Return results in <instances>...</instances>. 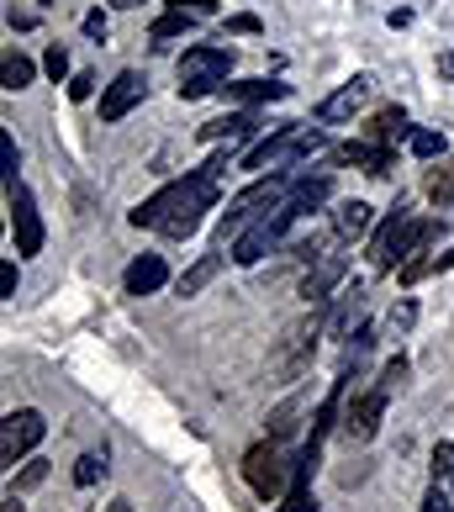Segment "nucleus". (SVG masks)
I'll list each match as a JSON object with an SVG mask.
<instances>
[{
  "label": "nucleus",
  "mask_w": 454,
  "mask_h": 512,
  "mask_svg": "<svg viewBox=\"0 0 454 512\" xmlns=\"http://www.w3.org/2000/svg\"><path fill=\"white\" fill-rule=\"evenodd\" d=\"M212 206H217V180L206 175V169H196V175H180L148 201H138L127 212V222L132 227H159L164 238H191Z\"/></svg>",
  "instance_id": "1"
},
{
  "label": "nucleus",
  "mask_w": 454,
  "mask_h": 512,
  "mask_svg": "<svg viewBox=\"0 0 454 512\" xmlns=\"http://www.w3.org/2000/svg\"><path fill=\"white\" fill-rule=\"evenodd\" d=\"M439 233H444L439 217L418 222V217L407 212V201H396L391 212L381 217V227L370 233V264H375V270H402V264H407L412 254H423Z\"/></svg>",
  "instance_id": "2"
},
{
  "label": "nucleus",
  "mask_w": 454,
  "mask_h": 512,
  "mask_svg": "<svg viewBox=\"0 0 454 512\" xmlns=\"http://www.w3.org/2000/svg\"><path fill=\"white\" fill-rule=\"evenodd\" d=\"M317 148H323V132H317V127L275 122V127H270V138H259L238 164H243V169H291V164H307Z\"/></svg>",
  "instance_id": "3"
},
{
  "label": "nucleus",
  "mask_w": 454,
  "mask_h": 512,
  "mask_svg": "<svg viewBox=\"0 0 454 512\" xmlns=\"http://www.w3.org/2000/svg\"><path fill=\"white\" fill-rule=\"evenodd\" d=\"M296 222H301V206H296L291 196H286V201H275L270 212L254 217V222L233 238V264H243V270H249V264H259L264 254H275Z\"/></svg>",
  "instance_id": "4"
},
{
  "label": "nucleus",
  "mask_w": 454,
  "mask_h": 512,
  "mask_svg": "<svg viewBox=\"0 0 454 512\" xmlns=\"http://www.w3.org/2000/svg\"><path fill=\"white\" fill-rule=\"evenodd\" d=\"M323 328H328V307H323V301H317V307H312L307 317H296V322H291L286 338H280L275 354H270V375H275V381H296V375L312 365V354H317V338H323Z\"/></svg>",
  "instance_id": "5"
},
{
  "label": "nucleus",
  "mask_w": 454,
  "mask_h": 512,
  "mask_svg": "<svg viewBox=\"0 0 454 512\" xmlns=\"http://www.w3.org/2000/svg\"><path fill=\"white\" fill-rule=\"evenodd\" d=\"M291 185H296V175H264V180H254L249 191H243V196H238V201L222 212L217 238H222V243H227V238H238V233H243V227H249L254 217H264L275 201H286V196H291Z\"/></svg>",
  "instance_id": "6"
},
{
  "label": "nucleus",
  "mask_w": 454,
  "mask_h": 512,
  "mask_svg": "<svg viewBox=\"0 0 454 512\" xmlns=\"http://www.w3.org/2000/svg\"><path fill=\"white\" fill-rule=\"evenodd\" d=\"M227 74H233V48H212V43L185 48V59H180V101L212 96Z\"/></svg>",
  "instance_id": "7"
},
{
  "label": "nucleus",
  "mask_w": 454,
  "mask_h": 512,
  "mask_svg": "<svg viewBox=\"0 0 454 512\" xmlns=\"http://www.w3.org/2000/svg\"><path fill=\"white\" fill-rule=\"evenodd\" d=\"M243 481H249V491H254L259 502L286 497L291 465H286V454H280V439H259L249 454H243Z\"/></svg>",
  "instance_id": "8"
},
{
  "label": "nucleus",
  "mask_w": 454,
  "mask_h": 512,
  "mask_svg": "<svg viewBox=\"0 0 454 512\" xmlns=\"http://www.w3.org/2000/svg\"><path fill=\"white\" fill-rule=\"evenodd\" d=\"M386 402H391V386L375 381L370 391H359L354 402H344V417H338V433L349 444H370L381 433V417H386Z\"/></svg>",
  "instance_id": "9"
},
{
  "label": "nucleus",
  "mask_w": 454,
  "mask_h": 512,
  "mask_svg": "<svg viewBox=\"0 0 454 512\" xmlns=\"http://www.w3.org/2000/svg\"><path fill=\"white\" fill-rule=\"evenodd\" d=\"M6 212H11V238H16V254H22V259L43 254L48 227H43V212H37V196L27 191V185H11V191H6Z\"/></svg>",
  "instance_id": "10"
},
{
  "label": "nucleus",
  "mask_w": 454,
  "mask_h": 512,
  "mask_svg": "<svg viewBox=\"0 0 454 512\" xmlns=\"http://www.w3.org/2000/svg\"><path fill=\"white\" fill-rule=\"evenodd\" d=\"M43 433H48V423H43V412H37V407L6 412V423H0V465L16 470V460H27V454L43 444Z\"/></svg>",
  "instance_id": "11"
},
{
  "label": "nucleus",
  "mask_w": 454,
  "mask_h": 512,
  "mask_svg": "<svg viewBox=\"0 0 454 512\" xmlns=\"http://www.w3.org/2000/svg\"><path fill=\"white\" fill-rule=\"evenodd\" d=\"M365 101H370V80H365V74H354V80H344L333 96L317 101V122H323V127H344V122H354V111Z\"/></svg>",
  "instance_id": "12"
},
{
  "label": "nucleus",
  "mask_w": 454,
  "mask_h": 512,
  "mask_svg": "<svg viewBox=\"0 0 454 512\" xmlns=\"http://www.w3.org/2000/svg\"><path fill=\"white\" fill-rule=\"evenodd\" d=\"M143 96H148V80H143L138 69H122L117 80H111V85L101 90V122H122L127 111L143 101Z\"/></svg>",
  "instance_id": "13"
},
{
  "label": "nucleus",
  "mask_w": 454,
  "mask_h": 512,
  "mask_svg": "<svg viewBox=\"0 0 454 512\" xmlns=\"http://www.w3.org/2000/svg\"><path fill=\"white\" fill-rule=\"evenodd\" d=\"M217 6L212 0H175L159 22H154V43H169V37H180V32H191L196 22H212Z\"/></svg>",
  "instance_id": "14"
},
{
  "label": "nucleus",
  "mask_w": 454,
  "mask_h": 512,
  "mask_svg": "<svg viewBox=\"0 0 454 512\" xmlns=\"http://www.w3.org/2000/svg\"><path fill=\"white\" fill-rule=\"evenodd\" d=\"M317 465H323V454H317V449H301L291 460V486H286V507H280V512H317V502H312Z\"/></svg>",
  "instance_id": "15"
},
{
  "label": "nucleus",
  "mask_w": 454,
  "mask_h": 512,
  "mask_svg": "<svg viewBox=\"0 0 454 512\" xmlns=\"http://www.w3.org/2000/svg\"><path fill=\"white\" fill-rule=\"evenodd\" d=\"M344 275H349V259H344V254H323V259H312L307 280H301V296H307L312 307H317V301H328V296H333V286H338Z\"/></svg>",
  "instance_id": "16"
},
{
  "label": "nucleus",
  "mask_w": 454,
  "mask_h": 512,
  "mask_svg": "<svg viewBox=\"0 0 454 512\" xmlns=\"http://www.w3.org/2000/svg\"><path fill=\"white\" fill-rule=\"evenodd\" d=\"M122 286H127V296H154V291L169 286V264H164L159 254H138V259L127 264Z\"/></svg>",
  "instance_id": "17"
},
{
  "label": "nucleus",
  "mask_w": 454,
  "mask_h": 512,
  "mask_svg": "<svg viewBox=\"0 0 454 512\" xmlns=\"http://www.w3.org/2000/svg\"><path fill=\"white\" fill-rule=\"evenodd\" d=\"M222 96L238 101V106H270V101H286L291 85H280V80H233V85H222Z\"/></svg>",
  "instance_id": "18"
},
{
  "label": "nucleus",
  "mask_w": 454,
  "mask_h": 512,
  "mask_svg": "<svg viewBox=\"0 0 454 512\" xmlns=\"http://www.w3.org/2000/svg\"><path fill=\"white\" fill-rule=\"evenodd\" d=\"M333 159H338V164H359L365 175H391V164H396L386 143H344Z\"/></svg>",
  "instance_id": "19"
},
{
  "label": "nucleus",
  "mask_w": 454,
  "mask_h": 512,
  "mask_svg": "<svg viewBox=\"0 0 454 512\" xmlns=\"http://www.w3.org/2000/svg\"><path fill=\"white\" fill-rule=\"evenodd\" d=\"M375 227V206L370 201H338V212H333V233L354 243V238H365Z\"/></svg>",
  "instance_id": "20"
},
{
  "label": "nucleus",
  "mask_w": 454,
  "mask_h": 512,
  "mask_svg": "<svg viewBox=\"0 0 454 512\" xmlns=\"http://www.w3.org/2000/svg\"><path fill=\"white\" fill-rule=\"evenodd\" d=\"M259 132V117L254 111H238V117H217V122H206L201 127V143H243V138H254Z\"/></svg>",
  "instance_id": "21"
},
{
  "label": "nucleus",
  "mask_w": 454,
  "mask_h": 512,
  "mask_svg": "<svg viewBox=\"0 0 454 512\" xmlns=\"http://www.w3.org/2000/svg\"><path fill=\"white\" fill-rule=\"evenodd\" d=\"M217 275H222V254H201V259L191 264V270H185V275L175 280V291H180V296H201Z\"/></svg>",
  "instance_id": "22"
},
{
  "label": "nucleus",
  "mask_w": 454,
  "mask_h": 512,
  "mask_svg": "<svg viewBox=\"0 0 454 512\" xmlns=\"http://www.w3.org/2000/svg\"><path fill=\"white\" fill-rule=\"evenodd\" d=\"M370 138L375 143H402V138H412V132H407V111L402 106H386V111H375V117H370Z\"/></svg>",
  "instance_id": "23"
},
{
  "label": "nucleus",
  "mask_w": 454,
  "mask_h": 512,
  "mask_svg": "<svg viewBox=\"0 0 454 512\" xmlns=\"http://www.w3.org/2000/svg\"><path fill=\"white\" fill-rule=\"evenodd\" d=\"M301 407H307V402H301V391H296V396H286V402H280V407L270 412V439H280V444L291 439V433L301 428V423H296V417H301Z\"/></svg>",
  "instance_id": "24"
},
{
  "label": "nucleus",
  "mask_w": 454,
  "mask_h": 512,
  "mask_svg": "<svg viewBox=\"0 0 454 512\" xmlns=\"http://www.w3.org/2000/svg\"><path fill=\"white\" fill-rule=\"evenodd\" d=\"M423 191H428V201H433V206H449V201H454V154H444V159H439V169L428 175Z\"/></svg>",
  "instance_id": "25"
},
{
  "label": "nucleus",
  "mask_w": 454,
  "mask_h": 512,
  "mask_svg": "<svg viewBox=\"0 0 454 512\" xmlns=\"http://www.w3.org/2000/svg\"><path fill=\"white\" fill-rule=\"evenodd\" d=\"M0 74H6V90H27L32 80H37V64L27 59V53H6V69H0Z\"/></svg>",
  "instance_id": "26"
},
{
  "label": "nucleus",
  "mask_w": 454,
  "mask_h": 512,
  "mask_svg": "<svg viewBox=\"0 0 454 512\" xmlns=\"http://www.w3.org/2000/svg\"><path fill=\"white\" fill-rule=\"evenodd\" d=\"M96 481H106V449L96 454H80V460H74V486H96Z\"/></svg>",
  "instance_id": "27"
},
{
  "label": "nucleus",
  "mask_w": 454,
  "mask_h": 512,
  "mask_svg": "<svg viewBox=\"0 0 454 512\" xmlns=\"http://www.w3.org/2000/svg\"><path fill=\"white\" fill-rule=\"evenodd\" d=\"M433 481H439L444 491H454V439L433 444Z\"/></svg>",
  "instance_id": "28"
},
{
  "label": "nucleus",
  "mask_w": 454,
  "mask_h": 512,
  "mask_svg": "<svg viewBox=\"0 0 454 512\" xmlns=\"http://www.w3.org/2000/svg\"><path fill=\"white\" fill-rule=\"evenodd\" d=\"M412 154H418V159H444L449 154V143H444V132H433V127H423V132H412Z\"/></svg>",
  "instance_id": "29"
},
{
  "label": "nucleus",
  "mask_w": 454,
  "mask_h": 512,
  "mask_svg": "<svg viewBox=\"0 0 454 512\" xmlns=\"http://www.w3.org/2000/svg\"><path fill=\"white\" fill-rule=\"evenodd\" d=\"M412 322H418V301H412V296H402V301L391 307V317H386V333H391V338H407V328H412Z\"/></svg>",
  "instance_id": "30"
},
{
  "label": "nucleus",
  "mask_w": 454,
  "mask_h": 512,
  "mask_svg": "<svg viewBox=\"0 0 454 512\" xmlns=\"http://www.w3.org/2000/svg\"><path fill=\"white\" fill-rule=\"evenodd\" d=\"M16 164H22V159H16V138H11V132H0V175H6V191H11V185H22V180H16Z\"/></svg>",
  "instance_id": "31"
},
{
  "label": "nucleus",
  "mask_w": 454,
  "mask_h": 512,
  "mask_svg": "<svg viewBox=\"0 0 454 512\" xmlns=\"http://www.w3.org/2000/svg\"><path fill=\"white\" fill-rule=\"evenodd\" d=\"M90 90H96V74H90V69H80V74L69 80V101H90Z\"/></svg>",
  "instance_id": "32"
},
{
  "label": "nucleus",
  "mask_w": 454,
  "mask_h": 512,
  "mask_svg": "<svg viewBox=\"0 0 454 512\" xmlns=\"http://www.w3.org/2000/svg\"><path fill=\"white\" fill-rule=\"evenodd\" d=\"M418 512H454V507H449V491H444L439 481H433V486H428V497H423V507H418Z\"/></svg>",
  "instance_id": "33"
},
{
  "label": "nucleus",
  "mask_w": 454,
  "mask_h": 512,
  "mask_svg": "<svg viewBox=\"0 0 454 512\" xmlns=\"http://www.w3.org/2000/svg\"><path fill=\"white\" fill-rule=\"evenodd\" d=\"M43 69L53 74V80H64V74H69V53H64L59 43H53V48H48V59H43Z\"/></svg>",
  "instance_id": "34"
},
{
  "label": "nucleus",
  "mask_w": 454,
  "mask_h": 512,
  "mask_svg": "<svg viewBox=\"0 0 454 512\" xmlns=\"http://www.w3.org/2000/svg\"><path fill=\"white\" fill-rule=\"evenodd\" d=\"M381 381H386L391 391H396V386H402V381H407V359H402V354H396V359H391V365L381 370Z\"/></svg>",
  "instance_id": "35"
},
{
  "label": "nucleus",
  "mask_w": 454,
  "mask_h": 512,
  "mask_svg": "<svg viewBox=\"0 0 454 512\" xmlns=\"http://www.w3.org/2000/svg\"><path fill=\"white\" fill-rule=\"evenodd\" d=\"M0 296H16V259H6V264H0Z\"/></svg>",
  "instance_id": "36"
},
{
  "label": "nucleus",
  "mask_w": 454,
  "mask_h": 512,
  "mask_svg": "<svg viewBox=\"0 0 454 512\" xmlns=\"http://www.w3.org/2000/svg\"><path fill=\"white\" fill-rule=\"evenodd\" d=\"M227 32H238V37H254V32H259V16H249V11H243V16H233V22H227Z\"/></svg>",
  "instance_id": "37"
},
{
  "label": "nucleus",
  "mask_w": 454,
  "mask_h": 512,
  "mask_svg": "<svg viewBox=\"0 0 454 512\" xmlns=\"http://www.w3.org/2000/svg\"><path fill=\"white\" fill-rule=\"evenodd\" d=\"M43 481H48V465H43V460H37V465H27V470H22V481H16V486H22V491H27V486H43Z\"/></svg>",
  "instance_id": "38"
},
{
  "label": "nucleus",
  "mask_w": 454,
  "mask_h": 512,
  "mask_svg": "<svg viewBox=\"0 0 454 512\" xmlns=\"http://www.w3.org/2000/svg\"><path fill=\"white\" fill-rule=\"evenodd\" d=\"M106 27H111V22H106V11H90V16H85V32H90V37H101V43H106Z\"/></svg>",
  "instance_id": "39"
},
{
  "label": "nucleus",
  "mask_w": 454,
  "mask_h": 512,
  "mask_svg": "<svg viewBox=\"0 0 454 512\" xmlns=\"http://www.w3.org/2000/svg\"><path fill=\"white\" fill-rule=\"evenodd\" d=\"M439 80H449V85H454V48H444V53H439Z\"/></svg>",
  "instance_id": "40"
},
{
  "label": "nucleus",
  "mask_w": 454,
  "mask_h": 512,
  "mask_svg": "<svg viewBox=\"0 0 454 512\" xmlns=\"http://www.w3.org/2000/svg\"><path fill=\"white\" fill-rule=\"evenodd\" d=\"M0 512H27V507H22V497H6V507H0Z\"/></svg>",
  "instance_id": "41"
},
{
  "label": "nucleus",
  "mask_w": 454,
  "mask_h": 512,
  "mask_svg": "<svg viewBox=\"0 0 454 512\" xmlns=\"http://www.w3.org/2000/svg\"><path fill=\"white\" fill-rule=\"evenodd\" d=\"M111 6H117V11H132V6H143V0H111Z\"/></svg>",
  "instance_id": "42"
},
{
  "label": "nucleus",
  "mask_w": 454,
  "mask_h": 512,
  "mask_svg": "<svg viewBox=\"0 0 454 512\" xmlns=\"http://www.w3.org/2000/svg\"><path fill=\"white\" fill-rule=\"evenodd\" d=\"M106 512H132V502H111Z\"/></svg>",
  "instance_id": "43"
}]
</instances>
